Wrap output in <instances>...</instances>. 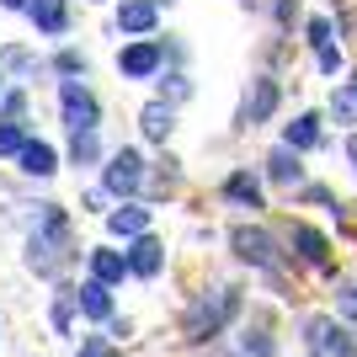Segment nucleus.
Instances as JSON below:
<instances>
[{
  "instance_id": "obj_1",
  "label": "nucleus",
  "mask_w": 357,
  "mask_h": 357,
  "mask_svg": "<svg viewBox=\"0 0 357 357\" xmlns=\"http://www.w3.org/2000/svg\"><path fill=\"white\" fill-rule=\"evenodd\" d=\"M70 224H64V208L59 203H43V219H38V235L27 240V267L43 272V278H54V272H64V261H70Z\"/></svg>"
},
{
  "instance_id": "obj_2",
  "label": "nucleus",
  "mask_w": 357,
  "mask_h": 357,
  "mask_svg": "<svg viewBox=\"0 0 357 357\" xmlns=\"http://www.w3.org/2000/svg\"><path fill=\"white\" fill-rule=\"evenodd\" d=\"M235 314H240V288H213V294H203L197 304H187L181 331H187V342H213Z\"/></svg>"
},
{
  "instance_id": "obj_3",
  "label": "nucleus",
  "mask_w": 357,
  "mask_h": 357,
  "mask_svg": "<svg viewBox=\"0 0 357 357\" xmlns=\"http://www.w3.org/2000/svg\"><path fill=\"white\" fill-rule=\"evenodd\" d=\"M59 107H64L70 134H96V123H102V102H96V91H91V86H80V80H64Z\"/></svg>"
},
{
  "instance_id": "obj_4",
  "label": "nucleus",
  "mask_w": 357,
  "mask_h": 357,
  "mask_svg": "<svg viewBox=\"0 0 357 357\" xmlns=\"http://www.w3.org/2000/svg\"><path fill=\"white\" fill-rule=\"evenodd\" d=\"M229 251L240 256V261H251V267H278V240L267 235V229H256V224H235L229 229Z\"/></svg>"
},
{
  "instance_id": "obj_5",
  "label": "nucleus",
  "mask_w": 357,
  "mask_h": 357,
  "mask_svg": "<svg viewBox=\"0 0 357 357\" xmlns=\"http://www.w3.org/2000/svg\"><path fill=\"white\" fill-rule=\"evenodd\" d=\"M165 64V48L155 43V38H139V43L118 48V75L123 80H155Z\"/></svg>"
},
{
  "instance_id": "obj_6",
  "label": "nucleus",
  "mask_w": 357,
  "mask_h": 357,
  "mask_svg": "<svg viewBox=\"0 0 357 357\" xmlns=\"http://www.w3.org/2000/svg\"><path fill=\"white\" fill-rule=\"evenodd\" d=\"M278 102H283L278 80H272V75H256L251 91H245V102H240V128H261V123L278 112Z\"/></svg>"
},
{
  "instance_id": "obj_7",
  "label": "nucleus",
  "mask_w": 357,
  "mask_h": 357,
  "mask_svg": "<svg viewBox=\"0 0 357 357\" xmlns=\"http://www.w3.org/2000/svg\"><path fill=\"white\" fill-rule=\"evenodd\" d=\"M102 181H107V192H118V197L139 192V181H144V155H139V149H112Z\"/></svg>"
},
{
  "instance_id": "obj_8",
  "label": "nucleus",
  "mask_w": 357,
  "mask_h": 357,
  "mask_svg": "<svg viewBox=\"0 0 357 357\" xmlns=\"http://www.w3.org/2000/svg\"><path fill=\"white\" fill-rule=\"evenodd\" d=\"M294 256L314 272H331V240L320 229H310V224H294Z\"/></svg>"
},
{
  "instance_id": "obj_9",
  "label": "nucleus",
  "mask_w": 357,
  "mask_h": 357,
  "mask_svg": "<svg viewBox=\"0 0 357 357\" xmlns=\"http://www.w3.org/2000/svg\"><path fill=\"white\" fill-rule=\"evenodd\" d=\"M123 256H128V278H160V267H165V245L155 235H139Z\"/></svg>"
},
{
  "instance_id": "obj_10",
  "label": "nucleus",
  "mask_w": 357,
  "mask_h": 357,
  "mask_svg": "<svg viewBox=\"0 0 357 357\" xmlns=\"http://www.w3.org/2000/svg\"><path fill=\"white\" fill-rule=\"evenodd\" d=\"M118 32L149 38V32H155V0H123L118 6Z\"/></svg>"
},
{
  "instance_id": "obj_11",
  "label": "nucleus",
  "mask_w": 357,
  "mask_h": 357,
  "mask_svg": "<svg viewBox=\"0 0 357 357\" xmlns=\"http://www.w3.org/2000/svg\"><path fill=\"white\" fill-rule=\"evenodd\" d=\"M107 229H112V235H123V240L149 235V208H144V203H123V208L107 213Z\"/></svg>"
},
{
  "instance_id": "obj_12",
  "label": "nucleus",
  "mask_w": 357,
  "mask_h": 357,
  "mask_svg": "<svg viewBox=\"0 0 357 357\" xmlns=\"http://www.w3.org/2000/svg\"><path fill=\"white\" fill-rule=\"evenodd\" d=\"M224 197H229V203H235V208H267V203H261V181L251 176V171H229V176H224Z\"/></svg>"
},
{
  "instance_id": "obj_13",
  "label": "nucleus",
  "mask_w": 357,
  "mask_h": 357,
  "mask_svg": "<svg viewBox=\"0 0 357 357\" xmlns=\"http://www.w3.org/2000/svg\"><path fill=\"white\" fill-rule=\"evenodd\" d=\"M75 310L86 314V320H112V294H107V283H80L75 288Z\"/></svg>"
},
{
  "instance_id": "obj_14",
  "label": "nucleus",
  "mask_w": 357,
  "mask_h": 357,
  "mask_svg": "<svg viewBox=\"0 0 357 357\" xmlns=\"http://www.w3.org/2000/svg\"><path fill=\"white\" fill-rule=\"evenodd\" d=\"M27 16H32V27L48 32V38H59V32L70 27V6H64V0H32Z\"/></svg>"
},
{
  "instance_id": "obj_15",
  "label": "nucleus",
  "mask_w": 357,
  "mask_h": 357,
  "mask_svg": "<svg viewBox=\"0 0 357 357\" xmlns=\"http://www.w3.org/2000/svg\"><path fill=\"white\" fill-rule=\"evenodd\" d=\"M16 160H22L27 176H54V171H59V155H54V144H43V139H27Z\"/></svg>"
},
{
  "instance_id": "obj_16",
  "label": "nucleus",
  "mask_w": 357,
  "mask_h": 357,
  "mask_svg": "<svg viewBox=\"0 0 357 357\" xmlns=\"http://www.w3.org/2000/svg\"><path fill=\"white\" fill-rule=\"evenodd\" d=\"M91 278H96V283H123V278H128V256L123 251H107V245H96V251H91Z\"/></svg>"
},
{
  "instance_id": "obj_17",
  "label": "nucleus",
  "mask_w": 357,
  "mask_h": 357,
  "mask_svg": "<svg viewBox=\"0 0 357 357\" xmlns=\"http://www.w3.org/2000/svg\"><path fill=\"white\" fill-rule=\"evenodd\" d=\"M139 128H144V139L165 144V139H171V128H176V112H171L165 102H144V112H139Z\"/></svg>"
},
{
  "instance_id": "obj_18",
  "label": "nucleus",
  "mask_w": 357,
  "mask_h": 357,
  "mask_svg": "<svg viewBox=\"0 0 357 357\" xmlns=\"http://www.w3.org/2000/svg\"><path fill=\"white\" fill-rule=\"evenodd\" d=\"M267 176H272V181H283V187H294V181L304 176V165H298V149L278 144V149L267 155Z\"/></svg>"
},
{
  "instance_id": "obj_19",
  "label": "nucleus",
  "mask_w": 357,
  "mask_h": 357,
  "mask_svg": "<svg viewBox=\"0 0 357 357\" xmlns=\"http://www.w3.org/2000/svg\"><path fill=\"white\" fill-rule=\"evenodd\" d=\"M288 149H314L320 144V118L314 112H298L294 123H288V139H283Z\"/></svg>"
},
{
  "instance_id": "obj_20",
  "label": "nucleus",
  "mask_w": 357,
  "mask_h": 357,
  "mask_svg": "<svg viewBox=\"0 0 357 357\" xmlns=\"http://www.w3.org/2000/svg\"><path fill=\"white\" fill-rule=\"evenodd\" d=\"M331 118H336V123H347V128L357 123V75L347 80L342 91H331Z\"/></svg>"
},
{
  "instance_id": "obj_21",
  "label": "nucleus",
  "mask_w": 357,
  "mask_h": 357,
  "mask_svg": "<svg viewBox=\"0 0 357 357\" xmlns=\"http://www.w3.org/2000/svg\"><path fill=\"white\" fill-rule=\"evenodd\" d=\"M96 155H102L96 134H70V160H75V165H91Z\"/></svg>"
},
{
  "instance_id": "obj_22",
  "label": "nucleus",
  "mask_w": 357,
  "mask_h": 357,
  "mask_svg": "<svg viewBox=\"0 0 357 357\" xmlns=\"http://www.w3.org/2000/svg\"><path fill=\"white\" fill-rule=\"evenodd\" d=\"M320 347H326L331 357H357V347L347 342V331H336V326H326V336H320Z\"/></svg>"
},
{
  "instance_id": "obj_23",
  "label": "nucleus",
  "mask_w": 357,
  "mask_h": 357,
  "mask_svg": "<svg viewBox=\"0 0 357 357\" xmlns=\"http://www.w3.org/2000/svg\"><path fill=\"white\" fill-rule=\"evenodd\" d=\"M192 96V86H187V75H165V86H160V102L171 107V102H187Z\"/></svg>"
},
{
  "instance_id": "obj_24",
  "label": "nucleus",
  "mask_w": 357,
  "mask_h": 357,
  "mask_svg": "<svg viewBox=\"0 0 357 357\" xmlns=\"http://www.w3.org/2000/svg\"><path fill=\"white\" fill-rule=\"evenodd\" d=\"M22 144H27V134L16 123H0V155H22Z\"/></svg>"
},
{
  "instance_id": "obj_25",
  "label": "nucleus",
  "mask_w": 357,
  "mask_h": 357,
  "mask_svg": "<svg viewBox=\"0 0 357 357\" xmlns=\"http://www.w3.org/2000/svg\"><path fill=\"white\" fill-rule=\"evenodd\" d=\"M272 357V336H267V331H245V357Z\"/></svg>"
},
{
  "instance_id": "obj_26",
  "label": "nucleus",
  "mask_w": 357,
  "mask_h": 357,
  "mask_svg": "<svg viewBox=\"0 0 357 357\" xmlns=\"http://www.w3.org/2000/svg\"><path fill=\"white\" fill-rule=\"evenodd\" d=\"M75 357H112V342H107V336H86Z\"/></svg>"
},
{
  "instance_id": "obj_27",
  "label": "nucleus",
  "mask_w": 357,
  "mask_h": 357,
  "mask_svg": "<svg viewBox=\"0 0 357 357\" xmlns=\"http://www.w3.org/2000/svg\"><path fill=\"white\" fill-rule=\"evenodd\" d=\"M336 310H342L347 320H357V283H342V294H336Z\"/></svg>"
},
{
  "instance_id": "obj_28",
  "label": "nucleus",
  "mask_w": 357,
  "mask_h": 357,
  "mask_svg": "<svg viewBox=\"0 0 357 357\" xmlns=\"http://www.w3.org/2000/svg\"><path fill=\"white\" fill-rule=\"evenodd\" d=\"M59 75H86V54L64 48V54H59Z\"/></svg>"
},
{
  "instance_id": "obj_29",
  "label": "nucleus",
  "mask_w": 357,
  "mask_h": 357,
  "mask_svg": "<svg viewBox=\"0 0 357 357\" xmlns=\"http://www.w3.org/2000/svg\"><path fill=\"white\" fill-rule=\"evenodd\" d=\"M310 43H314V48L331 43V16H314V22H310Z\"/></svg>"
},
{
  "instance_id": "obj_30",
  "label": "nucleus",
  "mask_w": 357,
  "mask_h": 357,
  "mask_svg": "<svg viewBox=\"0 0 357 357\" xmlns=\"http://www.w3.org/2000/svg\"><path fill=\"white\" fill-rule=\"evenodd\" d=\"M320 70H326V75H336V70H342V48H336V43H326V48H320Z\"/></svg>"
},
{
  "instance_id": "obj_31",
  "label": "nucleus",
  "mask_w": 357,
  "mask_h": 357,
  "mask_svg": "<svg viewBox=\"0 0 357 357\" xmlns=\"http://www.w3.org/2000/svg\"><path fill=\"white\" fill-rule=\"evenodd\" d=\"M298 6H304V0H278V22H283V27L298 16Z\"/></svg>"
},
{
  "instance_id": "obj_32",
  "label": "nucleus",
  "mask_w": 357,
  "mask_h": 357,
  "mask_svg": "<svg viewBox=\"0 0 357 357\" xmlns=\"http://www.w3.org/2000/svg\"><path fill=\"white\" fill-rule=\"evenodd\" d=\"M0 6H6V11H27L32 0H0Z\"/></svg>"
},
{
  "instance_id": "obj_33",
  "label": "nucleus",
  "mask_w": 357,
  "mask_h": 357,
  "mask_svg": "<svg viewBox=\"0 0 357 357\" xmlns=\"http://www.w3.org/2000/svg\"><path fill=\"white\" fill-rule=\"evenodd\" d=\"M240 6H245V11H261V6H267V0H240Z\"/></svg>"
},
{
  "instance_id": "obj_34",
  "label": "nucleus",
  "mask_w": 357,
  "mask_h": 357,
  "mask_svg": "<svg viewBox=\"0 0 357 357\" xmlns=\"http://www.w3.org/2000/svg\"><path fill=\"white\" fill-rule=\"evenodd\" d=\"M352 160H357V139H352Z\"/></svg>"
},
{
  "instance_id": "obj_35",
  "label": "nucleus",
  "mask_w": 357,
  "mask_h": 357,
  "mask_svg": "<svg viewBox=\"0 0 357 357\" xmlns=\"http://www.w3.org/2000/svg\"><path fill=\"white\" fill-rule=\"evenodd\" d=\"M0 80H6V75H0Z\"/></svg>"
},
{
  "instance_id": "obj_36",
  "label": "nucleus",
  "mask_w": 357,
  "mask_h": 357,
  "mask_svg": "<svg viewBox=\"0 0 357 357\" xmlns=\"http://www.w3.org/2000/svg\"><path fill=\"white\" fill-rule=\"evenodd\" d=\"M96 6H102V0H96Z\"/></svg>"
},
{
  "instance_id": "obj_37",
  "label": "nucleus",
  "mask_w": 357,
  "mask_h": 357,
  "mask_svg": "<svg viewBox=\"0 0 357 357\" xmlns=\"http://www.w3.org/2000/svg\"><path fill=\"white\" fill-rule=\"evenodd\" d=\"M155 6H160V0H155Z\"/></svg>"
}]
</instances>
